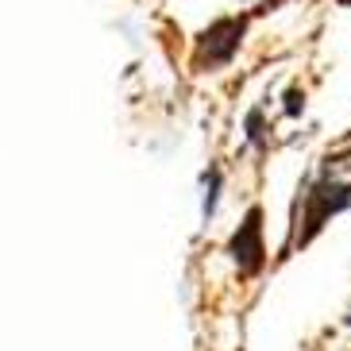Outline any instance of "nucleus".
<instances>
[{"instance_id": "obj_1", "label": "nucleus", "mask_w": 351, "mask_h": 351, "mask_svg": "<svg viewBox=\"0 0 351 351\" xmlns=\"http://www.w3.org/2000/svg\"><path fill=\"white\" fill-rule=\"evenodd\" d=\"M217 201H220V170H208L205 174V220H213Z\"/></svg>"}]
</instances>
